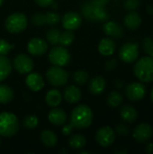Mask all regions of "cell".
I'll return each instance as SVG.
<instances>
[{"label": "cell", "mask_w": 153, "mask_h": 154, "mask_svg": "<svg viewBox=\"0 0 153 154\" xmlns=\"http://www.w3.org/2000/svg\"><path fill=\"white\" fill-rule=\"evenodd\" d=\"M39 125V118L34 115H27L23 120V125L27 129H34Z\"/></svg>", "instance_id": "f546056e"}, {"label": "cell", "mask_w": 153, "mask_h": 154, "mask_svg": "<svg viewBox=\"0 0 153 154\" xmlns=\"http://www.w3.org/2000/svg\"><path fill=\"white\" fill-rule=\"evenodd\" d=\"M60 31L57 28H52L50 29L47 33H46V40L51 45H57L59 43L60 40Z\"/></svg>", "instance_id": "f1b7e54d"}, {"label": "cell", "mask_w": 153, "mask_h": 154, "mask_svg": "<svg viewBox=\"0 0 153 154\" xmlns=\"http://www.w3.org/2000/svg\"><path fill=\"white\" fill-rule=\"evenodd\" d=\"M73 126L70 125V124H69V125H67V124H64L63 125V127H62V134H63V135H69V134H71V133L73 132Z\"/></svg>", "instance_id": "f35d334b"}, {"label": "cell", "mask_w": 153, "mask_h": 154, "mask_svg": "<svg viewBox=\"0 0 153 154\" xmlns=\"http://www.w3.org/2000/svg\"><path fill=\"white\" fill-rule=\"evenodd\" d=\"M67 119H68V116H67L66 112L60 108L54 107V109L50 110L48 115L49 122L55 126L63 125L64 124H66Z\"/></svg>", "instance_id": "9a60e30c"}, {"label": "cell", "mask_w": 153, "mask_h": 154, "mask_svg": "<svg viewBox=\"0 0 153 154\" xmlns=\"http://www.w3.org/2000/svg\"><path fill=\"white\" fill-rule=\"evenodd\" d=\"M124 101L123 95L118 91H112L107 97V104L111 107L119 106Z\"/></svg>", "instance_id": "83f0119b"}, {"label": "cell", "mask_w": 153, "mask_h": 154, "mask_svg": "<svg viewBox=\"0 0 153 154\" xmlns=\"http://www.w3.org/2000/svg\"><path fill=\"white\" fill-rule=\"evenodd\" d=\"M0 145H1V140H0Z\"/></svg>", "instance_id": "bcb514c9"}, {"label": "cell", "mask_w": 153, "mask_h": 154, "mask_svg": "<svg viewBox=\"0 0 153 154\" xmlns=\"http://www.w3.org/2000/svg\"><path fill=\"white\" fill-rule=\"evenodd\" d=\"M70 59V53L64 46L54 45L49 52V60L53 66L65 67L69 63Z\"/></svg>", "instance_id": "8992f818"}, {"label": "cell", "mask_w": 153, "mask_h": 154, "mask_svg": "<svg viewBox=\"0 0 153 154\" xmlns=\"http://www.w3.org/2000/svg\"><path fill=\"white\" fill-rule=\"evenodd\" d=\"M45 21L49 25H56L60 21V15L55 12H47L45 14Z\"/></svg>", "instance_id": "1f68e13d"}, {"label": "cell", "mask_w": 153, "mask_h": 154, "mask_svg": "<svg viewBox=\"0 0 153 154\" xmlns=\"http://www.w3.org/2000/svg\"><path fill=\"white\" fill-rule=\"evenodd\" d=\"M31 22H32V23L34 26H42L43 24L46 23V21H45V14H41V13L34 14L32 16Z\"/></svg>", "instance_id": "836d02e7"}, {"label": "cell", "mask_w": 153, "mask_h": 154, "mask_svg": "<svg viewBox=\"0 0 153 154\" xmlns=\"http://www.w3.org/2000/svg\"><path fill=\"white\" fill-rule=\"evenodd\" d=\"M96 140L102 147H109L115 140V133L109 126H103L96 134Z\"/></svg>", "instance_id": "9c48e42d"}, {"label": "cell", "mask_w": 153, "mask_h": 154, "mask_svg": "<svg viewBox=\"0 0 153 154\" xmlns=\"http://www.w3.org/2000/svg\"><path fill=\"white\" fill-rule=\"evenodd\" d=\"M115 132L116 134H118L119 135H122V136H126L129 134V128L124 125V124H120L118 125L116 127H115Z\"/></svg>", "instance_id": "8d00e7d4"}, {"label": "cell", "mask_w": 153, "mask_h": 154, "mask_svg": "<svg viewBox=\"0 0 153 154\" xmlns=\"http://www.w3.org/2000/svg\"><path fill=\"white\" fill-rule=\"evenodd\" d=\"M125 95L131 101H140L146 95V88L143 84L140 82H133L125 88Z\"/></svg>", "instance_id": "30bf717a"}, {"label": "cell", "mask_w": 153, "mask_h": 154, "mask_svg": "<svg viewBox=\"0 0 153 154\" xmlns=\"http://www.w3.org/2000/svg\"><path fill=\"white\" fill-rule=\"evenodd\" d=\"M147 11H148V13L153 14V6H148L147 7Z\"/></svg>", "instance_id": "7bdbcfd3"}, {"label": "cell", "mask_w": 153, "mask_h": 154, "mask_svg": "<svg viewBox=\"0 0 153 154\" xmlns=\"http://www.w3.org/2000/svg\"><path fill=\"white\" fill-rule=\"evenodd\" d=\"M152 128L149 124L143 123L135 127L133 133V138L139 143H145L152 136Z\"/></svg>", "instance_id": "4fadbf2b"}, {"label": "cell", "mask_w": 153, "mask_h": 154, "mask_svg": "<svg viewBox=\"0 0 153 154\" xmlns=\"http://www.w3.org/2000/svg\"><path fill=\"white\" fill-rule=\"evenodd\" d=\"M47 81L53 87H62L68 83L69 74L62 67L52 66L46 71Z\"/></svg>", "instance_id": "5b68a950"}, {"label": "cell", "mask_w": 153, "mask_h": 154, "mask_svg": "<svg viewBox=\"0 0 153 154\" xmlns=\"http://www.w3.org/2000/svg\"><path fill=\"white\" fill-rule=\"evenodd\" d=\"M41 141L47 147H54L58 143V137L54 132L44 130L41 133Z\"/></svg>", "instance_id": "cb8c5ba5"}, {"label": "cell", "mask_w": 153, "mask_h": 154, "mask_svg": "<svg viewBox=\"0 0 153 154\" xmlns=\"http://www.w3.org/2000/svg\"><path fill=\"white\" fill-rule=\"evenodd\" d=\"M63 97L66 102L69 104H76L81 99V91L77 86L69 85L65 88Z\"/></svg>", "instance_id": "2e32d148"}, {"label": "cell", "mask_w": 153, "mask_h": 154, "mask_svg": "<svg viewBox=\"0 0 153 154\" xmlns=\"http://www.w3.org/2000/svg\"><path fill=\"white\" fill-rule=\"evenodd\" d=\"M3 3H4V0H0V6L3 5Z\"/></svg>", "instance_id": "f6af8a7d"}, {"label": "cell", "mask_w": 153, "mask_h": 154, "mask_svg": "<svg viewBox=\"0 0 153 154\" xmlns=\"http://www.w3.org/2000/svg\"><path fill=\"white\" fill-rule=\"evenodd\" d=\"M116 44L114 40L110 38H104L98 44V51L103 56H111L115 53Z\"/></svg>", "instance_id": "ac0fdd59"}, {"label": "cell", "mask_w": 153, "mask_h": 154, "mask_svg": "<svg viewBox=\"0 0 153 154\" xmlns=\"http://www.w3.org/2000/svg\"><path fill=\"white\" fill-rule=\"evenodd\" d=\"M13 65L9 58L5 55H0V82L4 81L11 74Z\"/></svg>", "instance_id": "ffe728a7"}, {"label": "cell", "mask_w": 153, "mask_h": 154, "mask_svg": "<svg viewBox=\"0 0 153 154\" xmlns=\"http://www.w3.org/2000/svg\"><path fill=\"white\" fill-rule=\"evenodd\" d=\"M103 30L106 35L114 37V38H121L124 35L123 27L115 21L106 22L103 25Z\"/></svg>", "instance_id": "e0dca14e"}, {"label": "cell", "mask_w": 153, "mask_h": 154, "mask_svg": "<svg viewBox=\"0 0 153 154\" xmlns=\"http://www.w3.org/2000/svg\"><path fill=\"white\" fill-rule=\"evenodd\" d=\"M20 124L17 116L10 112L0 113V135L12 137L19 131Z\"/></svg>", "instance_id": "7a4b0ae2"}, {"label": "cell", "mask_w": 153, "mask_h": 154, "mask_svg": "<svg viewBox=\"0 0 153 154\" xmlns=\"http://www.w3.org/2000/svg\"><path fill=\"white\" fill-rule=\"evenodd\" d=\"M69 144L74 150H80L86 146L87 139L84 135L76 134L70 136V138L69 139Z\"/></svg>", "instance_id": "484cf974"}, {"label": "cell", "mask_w": 153, "mask_h": 154, "mask_svg": "<svg viewBox=\"0 0 153 154\" xmlns=\"http://www.w3.org/2000/svg\"><path fill=\"white\" fill-rule=\"evenodd\" d=\"M48 50L47 42L39 37L32 38L27 43V51L32 56H41Z\"/></svg>", "instance_id": "7c38bea8"}, {"label": "cell", "mask_w": 153, "mask_h": 154, "mask_svg": "<svg viewBox=\"0 0 153 154\" xmlns=\"http://www.w3.org/2000/svg\"><path fill=\"white\" fill-rule=\"evenodd\" d=\"M74 40H75V34L73 33V31L65 30L64 32H60L59 43L61 46L68 47V46H70L73 43Z\"/></svg>", "instance_id": "4316f807"}, {"label": "cell", "mask_w": 153, "mask_h": 154, "mask_svg": "<svg viewBox=\"0 0 153 154\" xmlns=\"http://www.w3.org/2000/svg\"><path fill=\"white\" fill-rule=\"evenodd\" d=\"M82 23L81 16L76 12H68L61 18L62 27L65 30L74 31L80 27Z\"/></svg>", "instance_id": "8fae6325"}, {"label": "cell", "mask_w": 153, "mask_h": 154, "mask_svg": "<svg viewBox=\"0 0 153 154\" xmlns=\"http://www.w3.org/2000/svg\"><path fill=\"white\" fill-rule=\"evenodd\" d=\"M106 87V81L101 76H96L93 78L88 84V89L90 93L93 95H99L103 93Z\"/></svg>", "instance_id": "d6986e66"}, {"label": "cell", "mask_w": 153, "mask_h": 154, "mask_svg": "<svg viewBox=\"0 0 153 154\" xmlns=\"http://www.w3.org/2000/svg\"><path fill=\"white\" fill-rule=\"evenodd\" d=\"M124 23L125 27H127L128 29L135 30L141 25L142 18L138 13L132 11L128 14L125 15V17L124 19Z\"/></svg>", "instance_id": "44dd1931"}, {"label": "cell", "mask_w": 153, "mask_h": 154, "mask_svg": "<svg viewBox=\"0 0 153 154\" xmlns=\"http://www.w3.org/2000/svg\"><path fill=\"white\" fill-rule=\"evenodd\" d=\"M14 47V44H11L5 39L0 38V55H6Z\"/></svg>", "instance_id": "e575fe53"}, {"label": "cell", "mask_w": 153, "mask_h": 154, "mask_svg": "<svg viewBox=\"0 0 153 154\" xmlns=\"http://www.w3.org/2000/svg\"><path fill=\"white\" fill-rule=\"evenodd\" d=\"M134 75L142 82L153 81V58L142 57L136 61L133 68Z\"/></svg>", "instance_id": "3957f363"}, {"label": "cell", "mask_w": 153, "mask_h": 154, "mask_svg": "<svg viewBox=\"0 0 153 154\" xmlns=\"http://www.w3.org/2000/svg\"><path fill=\"white\" fill-rule=\"evenodd\" d=\"M69 121L74 129H86L89 127L93 122V112L87 105H78L72 110Z\"/></svg>", "instance_id": "6da1fadb"}, {"label": "cell", "mask_w": 153, "mask_h": 154, "mask_svg": "<svg viewBox=\"0 0 153 154\" xmlns=\"http://www.w3.org/2000/svg\"><path fill=\"white\" fill-rule=\"evenodd\" d=\"M89 75L85 70H77L73 75V79L78 85H85L88 80Z\"/></svg>", "instance_id": "4dcf8cb0"}, {"label": "cell", "mask_w": 153, "mask_h": 154, "mask_svg": "<svg viewBox=\"0 0 153 154\" xmlns=\"http://www.w3.org/2000/svg\"><path fill=\"white\" fill-rule=\"evenodd\" d=\"M140 4H141L140 0H125L124 6L125 9L129 11H133L137 9L140 6Z\"/></svg>", "instance_id": "d590c367"}, {"label": "cell", "mask_w": 153, "mask_h": 154, "mask_svg": "<svg viewBox=\"0 0 153 154\" xmlns=\"http://www.w3.org/2000/svg\"><path fill=\"white\" fill-rule=\"evenodd\" d=\"M145 151H146L147 153H153V143H148L146 145V147H145Z\"/></svg>", "instance_id": "60d3db41"}, {"label": "cell", "mask_w": 153, "mask_h": 154, "mask_svg": "<svg viewBox=\"0 0 153 154\" xmlns=\"http://www.w3.org/2000/svg\"><path fill=\"white\" fill-rule=\"evenodd\" d=\"M139 56V45L134 42L124 43L119 51V58L125 63L134 62Z\"/></svg>", "instance_id": "ba28073f"}, {"label": "cell", "mask_w": 153, "mask_h": 154, "mask_svg": "<svg viewBox=\"0 0 153 154\" xmlns=\"http://www.w3.org/2000/svg\"><path fill=\"white\" fill-rule=\"evenodd\" d=\"M142 47L145 51V53L149 56L153 58V39L151 37H146L143 40Z\"/></svg>", "instance_id": "d6a6232c"}, {"label": "cell", "mask_w": 153, "mask_h": 154, "mask_svg": "<svg viewBox=\"0 0 153 154\" xmlns=\"http://www.w3.org/2000/svg\"><path fill=\"white\" fill-rule=\"evenodd\" d=\"M28 24V19L23 13H14L7 16L5 22V27L10 33H20L25 30Z\"/></svg>", "instance_id": "277c9868"}, {"label": "cell", "mask_w": 153, "mask_h": 154, "mask_svg": "<svg viewBox=\"0 0 153 154\" xmlns=\"http://www.w3.org/2000/svg\"><path fill=\"white\" fill-rule=\"evenodd\" d=\"M151 100H152V102H153V89L151 90Z\"/></svg>", "instance_id": "ee69618b"}, {"label": "cell", "mask_w": 153, "mask_h": 154, "mask_svg": "<svg viewBox=\"0 0 153 154\" xmlns=\"http://www.w3.org/2000/svg\"><path fill=\"white\" fill-rule=\"evenodd\" d=\"M120 116H121L122 119L124 122L133 123L137 119L138 113H137L136 109L133 106H132L130 105H125V106H124L121 108V110H120Z\"/></svg>", "instance_id": "603a6c76"}, {"label": "cell", "mask_w": 153, "mask_h": 154, "mask_svg": "<svg viewBox=\"0 0 153 154\" xmlns=\"http://www.w3.org/2000/svg\"><path fill=\"white\" fill-rule=\"evenodd\" d=\"M35 3L41 7H47L53 4L54 0H34Z\"/></svg>", "instance_id": "ab89813d"}, {"label": "cell", "mask_w": 153, "mask_h": 154, "mask_svg": "<svg viewBox=\"0 0 153 154\" xmlns=\"http://www.w3.org/2000/svg\"><path fill=\"white\" fill-rule=\"evenodd\" d=\"M14 93L11 87L5 84H0V104H8L14 98Z\"/></svg>", "instance_id": "d4e9b609"}, {"label": "cell", "mask_w": 153, "mask_h": 154, "mask_svg": "<svg viewBox=\"0 0 153 154\" xmlns=\"http://www.w3.org/2000/svg\"><path fill=\"white\" fill-rule=\"evenodd\" d=\"M62 101V95L58 89H50L45 96V102L50 107H57Z\"/></svg>", "instance_id": "7402d4cb"}, {"label": "cell", "mask_w": 153, "mask_h": 154, "mask_svg": "<svg viewBox=\"0 0 153 154\" xmlns=\"http://www.w3.org/2000/svg\"><path fill=\"white\" fill-rule=\"evenodd\" d=\"M124 82L123 80H121V79H117V80L115 81V86L117 88H122L124 87Z\"/></svg>", "instance_id": "b9f144b4"}, {"label": "cell", "mask_w": 153, "mask_h": 154, "mask_svg": "<svg viewBox=\"0 0 153 154\" xmlns=\"http://www.w3.org/2000/svg\"><path fill=\"white\" fill-rule=\"evenodd\" d=\"M12 65L18 73L23 74V75L32 72V70L33 69V66H34L32 58L29 55L24 54V53L17 54L14 58Z\"/></svg>", "instance_id": "52a82bcc"}, {"label": "cell", "mask_w": 153, "mask_h": 154, "mask_svg": "<svg viewBox=\"0 0 153 154\" xmlns=\"http://www.w3.org/2000/svg\"><path fill=\"white\" fill-rule=\"evenodd\" d=\"M116 66H117V60H116V59H110L105 64V68H106V70H112Z\"/></svg>", "instance_id": "74e56055"}, {"label": "cell", "mask_w": 153, "mask_h": 154, "mask_svg": "<svg viewBox=\"0 0 153 154\" xmlns=\"http://www.w3.org/2000/svg\"><path fill=\"white\" fill-rule=\"evenodd\" d=\"M25 84L33 92H39L44 88V79L40 73L30 72L25 79Z\"/></svg>", "instance_id": "5bb4252c"}]
</instances>
